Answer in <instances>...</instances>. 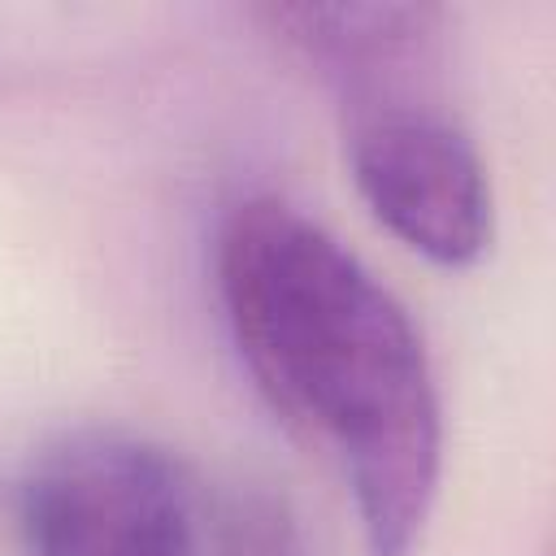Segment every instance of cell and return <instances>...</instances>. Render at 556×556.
I'll list each match as a JSON object with an SVG mask.
<instances>
[{
    "label": "cell",
    "mask_w": 556,
    "mask_h": 556,
    "mask_svg": "<svg viewBox=\"0 0 556 556\" xmlns=\"http://www.w3.org/2000/svg\"><path fill=\"white\" fill-rule=\"evenodd\" d=\"M217 295L261 395L339 460L365 552L408 556L443 465L439 391L408 308L348 243L278 195L226 213Z\"/></svg>",
    "instance_id": "cell-1"
},
{
    "label": "cell",
    "mask_w": 556,
    "mask_h": 556,
    "mask_svg": "<svg viewBox=\"0 0 556 556\" xmlns=\"http://www.w3.org/2000/svg\"><path fill=\"white\" fill-rule=\"evenodd\" d=\"M17 504L26 556H204L217 500L139 434L74 430L35 456Z\"/></svg>",
    "instance_id": "cell-2"
},
{
    "label": "cell",
    "mask_w": 556,
    "mask_h": 556,
    "mask_svg": "<svg viewBox=\"0 0 556 556\" xmlns=\"http://www.w3.org/2000/svg\"><path fill=\"white\" fill-rule=\"evenodd\" d=\"M348 165L369 213L434 265L491 243V182L469 135L430 104L365 96L348 117Z\"/></svg>",
    "instance_id": "cell-3"
},
{
    "label": "cell",
    "mask_w": 556,
    "mask_h": 556,
    "mask_svg": "<svg viewBox=\"0 0 556 556\" xmlns=\"http://www.w3.org/2000/svg\"><path fill=\"white\" fill-rule=\"evenodd\" d=\"M278 30L300 56L321 65L356 96H378L387 78L426 56L443 9L434 4H269Z\"/></svg>",
    "instance_id": "cell-4"
}]
</instances>
